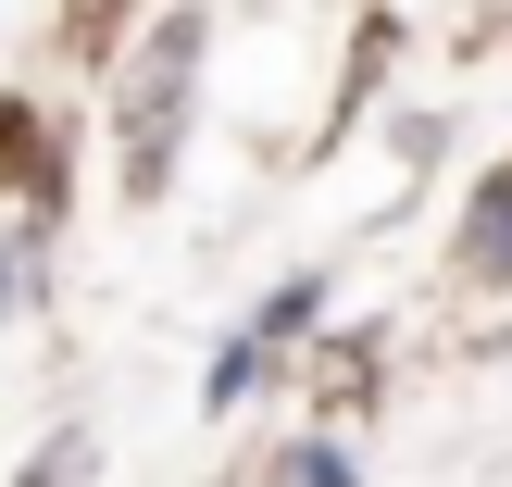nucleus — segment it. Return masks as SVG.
I'll return each mask as SVG.
<instances>
[{"mask_svg":"<svg viewBox=\"0 0 512 487\" xmlns=\"http://www.w3.org/2000/svg\"><path fill=\"white\" fill-rule=\"evenodd\" d=\"M463 275L475 288H512V163L475 175V200H463Z\"/></svg>","mask_w":512,"mask_h":487,"instance_id":"obj_1","label":"nucleus"},{"mask_svg":"<svg viewBox=\"0 0 512 487\" xmlns=\"http://www.w3.org/2000/svg\"><path fill=\"white\" fill-rule=\"evenodd\" d=\"M275 487H350V450L338 438H288L275 450Z\"/></svg>","mask_w":512,"mask_h":487,"instance_id":"obj_2","label":"nucleus"},{"mask_svg":"<svg viewBox=\"0 0 512 487\" xmlns=\"http://www.w3.org/2000/svg\"><path fill=\"white\" fill-rule=\"evenodd\" d=\"M25 275H38V263H25V250H13V238H0V325H13V313H25Z\"/></svg>","mask_w":512,"mask_h":487,"instance_id":"obj_3","label":"nucleus"},{"mask_svg":"<svg viewBox=\"0 0 512 487\" xmlns=\"http://www.w3.org/2000/svg\"><path fill=\"white\" fill-rule=\"evenodd\" d=\"M63 475H88V438H63V450H38V487H63Z\"/></svg>","mask_w":512,"mask_h":487,"instance_id":"obj_4","label":"nucleus"}]
</instances>
